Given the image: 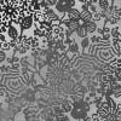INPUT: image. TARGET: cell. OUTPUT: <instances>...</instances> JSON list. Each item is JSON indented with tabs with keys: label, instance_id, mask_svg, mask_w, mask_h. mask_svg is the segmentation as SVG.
<instances>
[{
	"label": "cell",
	"instance_id": "cell-26",
	"mask_svg": "<svg viewBox=\"0 0 121 121\" xmlns=\"http://www.w3.org/2000/svg\"><path fill=\"white\" fill-rule=\"evenodd\" d=\"M0 34H4V33H3V30H1V27H0Z\"/></svg>",
	"mask_w": 121,
	"mask_h": 121
},
{
	"label": "cell",
	"instance_id": "cell-19",
	"mask_svg": "<svg viewBox=\"0 0 121 121\" xmlns=\"http://www.w3.org/2000/svg\"><path fill=\"white\" fill-rule=\"evenodd\" d=\"M45 3L48 7H55L58 3V0H45Z\"/></svg>",
	"mask_w": 121,
	"mask_h": 121
},
{
	"label": "cell",
	"instance_id": "cell-6",
	"mask_svg": "<svg viewBox=\"0 0 121 121\" xmlns=\"http://www.w3.org/2000/svg\"><path fill=\"white\" fill-rule=\"evenodd\" d=\"M92 16H93V13L90 11H82L81 12V17H80V23H81V26H84L85 23H87V22H90V21H92Z\"/></svg>",
	"mask_w": 121,
	"mask_h": 121
},
{
	"label": "cell",
	"instance_id": "cell-1",
	"mask_svg": "<svg viewBox=\"0 0 121 121\" xmlns=\"http://www.w3.org/2000/svg\"><path fill=\"white\" fill-rule=\"evenodd\" d=\"M21 34H22L21 27H19V26H16V24L10 26L9 29H7V33H6L9 40H16V39H18L19 36H21Z\"/></svg>",
	"mask_w": 121,
	"mask_h": 121
},
{
	"label": "cell",
	"instance_id": "cell-22",
	"mask_svg": "<svg viewBox=\"0 0 121 121\" xmlns=\"http://www.w3.org/2000/svg\"><path fill=\"white\" fill-rule=\"evenodd\" d=\"M3 3H4V4H5V6L7 7V6H11V5H12L13 0H3Z\"/></svg>",
	"mask_w": 121,
	"mask_h": 121
},
{
	"label": "cell",
	"instance_id": "cell-28",
	"mask_svg": "<svg viewBox=\"0 0 121 121\" xmlns=\"http://www.w3.org/2000/svg\"><path fill=\"white\" fill-rule=\"evenodd\" d=\"M24 1H32V0H24Z\"/></svg>",
	"mask_w": 121,
	"mask_h": 121
},
{
	"label": "cell",
	"instance_id": "cell-29",
	"mask_svg": "<svg viewBox=\"0 0 121 121\" xmlns=\"http://www.w3.org/2000/svg\"><path fill=\"white\" fill-rule=\"evenodd\" d=\"M0 75H1V73H0Z\"/></svg>",
	"mask_w": 121,
	"mask_h": 121
},
{
	"label": "cell",
	"instance_id": "cell-8",
	"mask_svg": "<svg viewBox=\"0 0 121 121\" xmlns=\"http://www.w3.org/2000/svg\"><path fill=\"white\" fill-rule=\"evenodd\" d=\"M33 19L35 23H41V22H45V12L43 11H36L33 13Z\"/></svg>",
	"mask_w": 121,
	"mask_h": 121
},
{
	"label": "cell",
	"instance_id": "cell-5",
	"mask_svg": "<svg viewBox=\"0 0 121 121\" xmlns=\"http://www.w3.org/2000/svg\"><path fill=\"white\" fill-rule=\"evenodd\" d=\"M84 27L86 28L87 33H88L90 35H92V34H96V33H97V29H98L99 26H98V23H96L95 21H90V22L85 23Z\"/></svg>",
	"mask_w": 121,
	"mask_h": 121
},
{
	"label": "cell",
	"instance_id": "cell-25",
	"mask_svg": "<svg viewBox=\"0 0 121 121\" xmlns=\"http://www.w3.org/2000/svg\"><path fill=\"white\" fill-rule=\"evenodd\" d=\"M62 121H73L70 117H67V119H64V120H62Z\"/></svg>",
	"mask_w": 121,
	"mask_h": 121
},
{
	"label": "cell",
	"instance_id": "cell-2",
	"mask_svg": "<svg viewBox=\"0 0 121 121\" xmlns=\"http://www.w3.org/2000/svg\"><path fill=\"white\" fill-rule=\"evenodd\" d=\"M19 27H21L22 33H24V32H32V30L34 29V27H35V22H34L33 17H26L23 19L22 24Z\"/></svg>",
	"mask_w": 121,
	"mask_h": 121
},
{
	"label": "cell",
	"instance_id": "cell-14",
	"mask_svg": "<svg viewBox=\"0 0 121 121\" xmlns=\"http://www.w3.org/2000/svg\"><path fill=\"white\" fill-rule=\"evenodd\" d=\"M1 50L4 52H6L9 56H12V47H11V45H10V41H6V43H4L3 44V46H1Z\"/></svg>",
	"mask_w": 121,
	"mask_h": 121
},
{
	"label": "cell",
	"instance_id": "cell-13",
	"mask_svg": "<svg viewBox=\"0 0 121 121\" xmlns=\"http://www.w3.org/2000/svg\"><path fill=\"white\" fill-rule=\"evenodd\" d=\"M91 45V40H90V36H87V38H85V39H81L80 40V46H81V48L82 50H87Z\"/></svg>",
	"mask_w": 121,
	"mask_h": 121
},
{
	"label": "cell",
	"instance_id": "cell-9",
	"mask_svg": "<svg viewBox=\"0 0 121 121\" xmlns=\"http://www.w3.org/2000/svg\"><path fill=\"white\" fill-rule=\"evenodd\" d=\"M75 35H76V38L78 39H85V38H87V36H90V34L87 33V30H86V28L84 27V26H81L78 30H76V33H75Z\"/></svg>",
	"mask_w": 121,
	"mask_h": 121
},
{
	"label": "cell",
	"instance_id": "cell-18",
	"mask_svg": "<svg viewBox=\"0 0 121 121\" xmlns=\"http://www.w3.org/2000/svg\"><path fill=\"white\" fill-rule=\"evenodd\" d=\"M114 78L117 82H121V68L120 69H116L114 72Z\"/></svg>",
	"mask_w": 121,
	"mask_h": 121
},
{
	"label": "cell",
	"instance_id": "cell-20",
	"mask_svg": "<svg viewBox=\"0 0 121 121\" xmlns=\"http://www.w3.org/2000/svg\"><path fill=\"white\" fill-rule=\"evenodd\" d=\"M19 69H21V63H13V64L11 65V72L17 73Z\"/></svg>",
	"mask_w": 121,
	"mask_h": 121
},
{
	"label": "cell",
	"instance_id": "cell-7",
	"mask_svg": "<svg viewBox=\"0 0 121 121\" xmlns=\"http://www.w3.org/2000/svg\"><path fill=\"white\" fill-rule=\"evenodd\" d=\"M98 9L99 11H107L108 9H110V6H112V0H98Z\"/></svg>",
	"mask_w": 121,
	"mask_h": 121
},
{
	"label": "cell",
	"instance_id": "cell-10",
	"mask_svg": "<svg viewBox=\"0 0 121 121\" xmlns=\"http://www.w3.org/2000/svg\"><path fill=\"white\" fill-rule=\"evenodd\" d=\"M90 40H91V44H92V45H100V44H103L102 35H99L97 33L90 35Z\"/></svg>",
	"mask_w": 121,
	"mask_h": 121
},
{
	"label": "cell",
	"instance_id": "cell-3",
	"mask_svg": "<svg viewBox=\"0 0 121 121\" xmlns=\"http://www.w3.org/2000/svg\"><path fill=\"white\" fill-rule=\"evenodd\" d=\"M67 16L69 17L70 21H80V17H81V10H80L76 5V7H73L72 10H69L67 12Z\"/></svg>",
	"mask_w": 121,
	"mask_h": 121
},
{
	"label": "cell",
	"instance_id": "cell-24",
	"mask_svg": "<svg viewBox=\"0 0 121 121\" xmlns=\"http://www.w3.org/2000/svg\"><path fill=\"white\" fill-rule=\"evenodd\" d=\"M76 3H78V4H84L85 0H76Z\"/></svg>",
	"mask_w": 121,
	"mask_h": 121
},
{
	"label": "cell",
	"instance_id": "cell-15",
	"mask_svg": "<svg viewBox=\"0 0 121 121\" xmlns=\"http://www.w3.org/2000/svg\"><path fill=\"white\" fill-rule=\"evenodd\" d=\"M32 34H33V36H36V38H39V39L44 38V32H43V30L40 29L39 27H34V29L32 30Z\"/></svg>",
	"mask_w": 121,
	"mask_h": 121
},
{
	"label": "cell",
	"instance_id": "cell-17",
	"mask_svg": "<svg viewBox=\"0 0 121 121\" xmlns=\"http://www.w3.org/2000/svg\"><path fill=\"white\" fill-rule=\"evenodd\" d=\"M90 117H91V121H103V119L100 117L96 112L92 113V114H90Z\"/></svg>",
	"mask_w": 121,
	"mask_h": 121
},
{
	"label": "cell",
	"instance_id": "cell-23",
	"mask_svg": "<svg viewBox=\"0 0 121 121\" xmlns=\"http://www.w3.org/2000/svg\"><path fill=\"white\" fill-rule=\"evenodd\" d=\"M117 110H120V112H121V99L117 102Z\"/></svg>",
	"mask_w": 121,
	"mask_h": 121
},
{
	"label": "cell",
	"instance_id": "cell-12",
	"mask_svg": "<svg viewBox=\"0 0 121 121\" xmlns=\"http://www.w3.org/2000/svg\"><path fill=\"white\" fill-rule=\"evenodd\" d=\"M80 48H81V46H80V43L74 41L70 46H68V50H67V51H69L70 53H78V52L80 51Z\"/></svg>",
	"mask_w": 121,
	"mask_h": 121
},
{
	"label": "cell",
	"instance_id": "cell-11",
	"mask_svg": "<svg viewBox=\"0 0 121 121\" xmlns=\"http://www.w3.org/2000/svg\"><path fill=\"white\" fill-rule=\"evenodd\" d=\"M81 27V23H80V21H70V23L65 27L68 28L69 30H72L73 33H76V30Z\"/></svg>",
	"mask_w": 121,
	"mask_h": 121
},
{
	"label": "cell",
	"instance_id": "cell-27",
	"mask_svg": "<svg viewBox=\"0 0 121 121\" xmlns=\"http://www.w3.org/2000/svg\"><path fill=\"white\" fill-rule=\"evenodd\" d=\"M1 46H3V44H1V43H0V50H1Z\"/></svg>",
	"mask_w": 121,
	"mask_h": 121
},
{
	"label": "cell",
	"instance_id": "cell-16",
	"mask_svg": "<svg viewBox=\"0 0 121 121\" xmlns=\"http://www.w3.org/2000/svg\"><path fill=\"white\" fill-rule=\"evenodd\" d=\"M7 57H9V55H7L6 52H4L3 50H0V65H1V64H4V63L6 62Z\"/></svg>",
	"mask_w": 121,
	"mask_h": 121
},
{
	"label": "cell",
	"instance_id": "cell-21",
	"mask_svg": "<svg viewBox=\"0 0 121 121\" xmlns=\"http://www.w3.org/2000/svg\"><path fill=\"white\" fill-rule=\"evenodd\" d=\"M6 41H9L7 35H6V34H0V43L4 44V43H6Z\"/></svg>",
	"mask_w": 121,
	"mask_h": 121
},
{
	"label": "cell",
	"instance_id": "cell-4",
	"mask_svg": "<svg viewBox=\"0 0 121 121\" xmlns=\"http://www.w3.org/2000/svg\"><path fill=\"white\" fill-rule=\"evenodd\" d=\"M60 108H62L63 113L68 115V114L72 113V110L74 109V103L72 102V100H69V99H65V100H63V102L60 103Z\"/></svg>",
	"mask_w": 121,
	"mask_h": 121
}]
</instances>
